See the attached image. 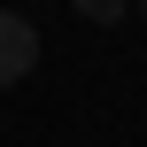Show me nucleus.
Segmentation results:
<instances>
[{
    "mask_svg": "<svg viewBox=\"0 0 147 147\" xmlns=\"http://www.w3.org/2000/svg\"><path fill=\"white\" fill-rule=\"evenodd\" d=\"M70 8H78L85 23H124V16H132V0H70Z\"/></svg>",
    "mask_w": 147,
    "mask_h": 147,
    "instance_id": "nucleus-2",
    "label": "nucleus"
},
{
    "mask_svg": "<svg viewBox=\"0 0 147 147\" xmlns=\"http://www.w3.org/2000/svg\"><path fill=\"white\" fill-rule=\"evenodd\" d=\"M31 70H39V31L0 8V85H23Z\"/></svg>",
    "mask_w": 147,
    "mask_h": 147,
    "instance_id": "nucleus-1",
    "label": "nucleus"
},
{
    "mask_svg": "<svg viewBox=\"0 0 147 147\" xmlns=\"http://www.w3.org/2000/svg\"><path fill=\"white\" fill-rule=\"evenodd\" d=\"M132 8H140V16H147V0H132Z\"/></svg>",
    "mask_w": 147,
    "mask_h": 147,
    "instance_id": "nucleus-3",
    "label": "nucleus"
}]
</instances>
